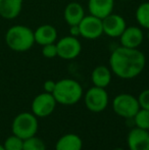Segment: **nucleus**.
I'll return each instance as SVG.
<instances>
[{
    "label": "nucleus",
    "instance_id": "1",
    "mask_svg": "<svg viewBox=\"0 0 149 150\" xmlns=\"http://www.w3.org/2000/svg\"><path fill=\"white\" fill-rule=\"evenodd\" d=\"M145 64V55L138 48L119 46L113 50L109 57L112 73L125 80L138 77L143 71Z\"/></svg>",
    "mask_w": 149,
    "mask_h": 150
},
{
    "label": "nucleus",
    "instance_id": "2",
    "mask_svg": "<svg viewBox=\"0 0 149 150\" xmlns=\"http://www.w3.org/2000/svg\"><path fill=\"white\" fill-rule=\"evenodd\" d=\"M5 43L12 51L26 52L35 44L34 31L24 25L12 26L5 33Z\"/></svg>",
    "mask_w": 149,
    "mask_h": 150
},
{
    "label": "nucleus",
    "instance_id": "3",
    "mask_svg": "<svg viewBox=\"0 0 149 150\" xmlns=\"http://www.w3.org/2000/svg\"><path fill=\"white\" fill-rule=\"evenodd\" d=\"M53 96L56 102L62 105H74L83 96L81 84L73 79H62L56 82Z\"/></svg>",
    "mask_w": 149,
    "mask_h": 150
},
{
    "label": "nucleus",
    "instance_id": "4",
    "mask_svg": "<svg viewBox=\"0 0 149 150\" xmlns=\"http://www.w3.org/2000/svg\"><path fill=\"white\" fill-rule=\"evenodd\" d=\"M12 134L23 140L33 137L38 131V120L34 113L22 112L14 117L11 125Z\"/></svg>",
    "mask_w": 149,
    "mask_h": 150
},
{
    "label": "nucleus",
    "instance_id": "5",
    "mask_svg": "<svg viewBox=\"0 0 149 150\" xmlns=\"http://www.w3.org/2000/svg\"><path fill=\"white\" fill-rule=\"evenodd\" d=\"M112 109L117 115L125 119H133L139 111L140 105L138 99L128 93H121L114 97Z\"/></svg>",
    "mask_w": 149,
    "mask_h": 150
},
{
    "label": "nucleus",
    "instance_id": "6",
    "mask_svg": "<svg viewBox=\"0 0 149 150\" xmlns=\"http://www.w3.org/2000/svg\"><path fill=\"white\" fill-rule=\"evenodd\" d=\"M86 107L92 112H101L107 107L108 95L105 88L94 87L90 88L85 94Z\"/></svg>",
    "mask_w": 149,
    "mask_h": 150
},
{
    "label": "nucleus",
    "instance_id": "7",
    "mask_svg": "<svg viewBox=\"0 0 149 150\" xmlns=\"http://www.w3.org/2000/svg\"><path fill=\"white\" fill-rule=\"evenodd\" d=\"M57 56L64 60H72L77 58L82 51V44L77 37L66 36L56 42Z\"/></svg>",
    "mask_w": 149,
    "mask_h": 150
},
{
    "label": "nucleus",
    "instance_id": "8",
    "mask_svg": "<svg viewBox=\"0 0 149 150\" xmlns=\"http://www.w3.org/2000/svg\"><path fill=\"white\" fill-rule=\"evenodd\" d=\"M56 100L53 94L43 92L37 95L32 102V113L37 117H45L54 111L56 106Z\"/></svg>",
    "mask_w": 149,
    "mask_h": 150
},
{
    "label": "nucleus",
    "instance_id": "9",
    "mask_svg": "<svg viewBox=\"0 0 149 150\" xmlns=\"http://www.w3.org/2000/svg\"><path fill=\"white\" fill-rule=\"evenodd\" d=\"M81 36L88 40H95L103 34L102 20L89 14L85 16L79 24Z\"/></svg>",
    "mask_w": 149,
    "mask_h": 150
},
{
    "label": "nucleus",
    "instance_id": "10",
    "mask_svg": "<svg viewBox=\"0 0 149 150\" xmlns=\"http://www.w3.org/2000/svg\"><path fill=\"white\" fill-rule=\"evenodd\" d=\"M103 34L110 38H119L125 29L127 28V23L125 18L119 14L110 13L102 20Z\"/></svg>",
    "mask_w": 149,
    "mask_h": 150
},
{
    "label": "nucleus",
    "instance_id": "11",
    "mask_svg": "<svg viewBox=\"0 0 149 150\" xmlns=\"http://www.w3.org/2000/svg\"><path fill=\"white\" fill-rule=\"evenodd\" d=\"M130 150H149V132L140 128H134L128 135Z\"/></svg>",
    "mask_w": 149,
    "mask_h": 150
},
{
    "label": "nucleus",
    "instance_id": "12",
    "mask_svg": "<svg viewBox=\"0 0 149 150\" xmlns=\"http://www.w3.org/2000/svg\"><path fill=\"white\" fill-rule=\"evenodd\" d=\"M121 46L128 48H138L144 40V34L139 27H127L119 36Z\"/></svg>",
    "mask_w": 149,
    "mask_h": 150
},
{
    "label": "nucleus",
    "instance_id": "13",
    "mask_svg": "<svg viewBox=\"0 0 149 150\" xmlns=\"http://www.w3.org/2000/svg\"><path fill=\"white\" fill-rule=\"evenodd\" d=\"M114 7V0H89L88 9L90 14L103 20L110 13H112Z\"/></svg>",
    "mask_w": 149,
    "mask_h": 150
},
{
    "label": "nucleus",
    "instance_id": "14",
    "mask_svg": "<svg viewBox=\"0 0 149 150\" xmlns=\"http://www.w3.org/2000/svg\"><path fill=\"white\" fill-rule=\"evenodd\" d=\"M35 43L38 45H47L55 43L57 40V31L51 25H42L34 31Z\"/></svg>",
    "mask_w": 149,
    "mask_h": 150
},
{
    "label": "nucleus",
    "instance_id": "15",
    "mask_svg": "<svg viewBox=\"0 0 149 150\" xmlns=\"http://www.w3.org/2000/svg\"><path fill=\"white\" fill-rule=\"evenodd\" d=\"M24 0H0V16L4 20H14L22 11Z\"/></svg>",
    "mask_w": 149,
    "mask_h": 150
},
{
    "label": "nucleus",
    "instance_id": "16",
    "mask_svg": "<svg viewBox=\"0 0 149 150\" xmlns=\"http://www.w3.org/2000/svg\"><path fill=\"white\" fill-rule=\"evenodd\" d=\"M84 16H85V10L83 6L78 2H71L64 8V18L68 26L79 25Z\"/></svg>",
    "mask_w": 149,
    "mask_h": 150
},
{
    "label": "nucleus",
    "instance_id": "17",
    "mask_svg": "<svg viewBox=\"0 0 149 150\" xmlns=\"http://www.w3.org/2000/svg\"><path fill=\"white\" fill-rule=\"evenodd\" d=\"M91 81L96 87L106 88L112 82V71L105 65H98L92 71Z\"/></svg>",
    "mask_w": 149,
    "mask_h": 150
},
{
    "label": "nucleus",
    "instance_id": "18",
    "mask_svg": "<svg viewBox=\"0 0 149 150\" xmlns=\"http://www.w3.org/2000/svg\"><path fill=\"white\" fill-rule=\"evenodd\" d=\"M83 141L77 134H66L55 144V150H82Z\"/></svg>",
    "mask_w": 149,
    "mask_h": 150
},
{
    "label": "nucleus",
    "instance_id": "19",
    "mask_svg": "<svg viewBox=\"0 0 149 150\" xmlns=\"http://www.w3.org/2000/svg\"><path fill=\"white\" fill-rule=\"evenodd\" d=\"M135 16L139 26L149 30V1L143 2L138 6L135 12Z\"/></svg>",
    "mask_w": 149,
    "mask_h": 150
},
{
    "label": "nucleus",
    "instance_id": "20",
    "mask_svg": "<svg viewBox=\"0 0 149 150\" xmlns=\"http://www.w3.org/2000/svg\"><path fill=\"white\" fill-rule=\"evenodd\" d=\"M133 119L137 128L149 131V110L140 108Z\"/></svg>",
    "mask_w": 149,
    "mask_h": 150
},
{
    "label": "nucleus",
    "instance_id": "21",
    "mask_svg": "<svg viewBox=\"0 0 149 150\" xmlns=\"http://www.w3.org/2000/svg\"><path fill=\"white\" fill-rule=\"evenodd\" d=\"M23 150H46V146L41 139L33 136L24 140Z\"/></svg>",
    "mask_w": 149,
    "mask_h": 150
},
{
    "label": "nucleus",
    "instance_id": "22",
    "mask_svg": "<svg viewBox=\"0 0 149 150\" xmlns=\"http://www.w3.org/2000/svg\"><path fill=\"white\" fill-rule=\"evenodd\" d=\"M24 146V140L20 137L12 134L9 136L3 143V147L5 150H23Z\"/></svg>",
    "mask_w": 149,
    "mask_h": 150
},
{
    "label": "nucleus",
    "instance_id": "23",
    "mask_svg": "<svg viewBox=\"0 0 149 150\" xmlns=\"http://www.w3.org/2000/svg\"><path fill=\"white\" fill-rule=\"evenodd\" d=\"M42 55L46 58H54L57 56V48L55 43L42 46Z\"/></svg>",
    "mask_w": 149,
    "mask_h": 150
},
{
    "label": "nucleus",
    "instance_id": "24",
    "mask_svg": "<svg viewBox=\"0 0 149 150\" xmlns=\"http://www.w3.org/2000/svg\"><path fill=\"white\" fill-rule=\"evenodd\" d=\"M137 99H138V102H139L140 108L149 110V89L142 91Z\"/></svg>",
    "mask_w": 149,
    "mask_h": 150
},
{
    "label": "nucleus",
    "instance_id": "25",
    "mask_svg": "<svg viewBox=\"0 0 149 150\" xmlns=\"http://www.w3.org/2000/svg\"><path fill=\"white\" fill-rule=\"evenodd\" d=\"M55 85H56V82L52 81V80H47V81L44 82V92H47V93H53L54 89H55Z\"/></svg>",
    "mask_w": 149,
    "mask_h": 150
},
{
    "label": "nucleus",
    "instance_id": "26",
    "mask_svg": "<svg viewBox=\"0 0 149 150\" xmlns=\"http://www.w3.org/2000/svg\"><path fill=\"white\" fill-rule=\"evenodd\" d=\"M70 35L73 36V37H77V38L79 37V36H81L79 25H76V26H70Z\"/></svg>",
    "mask_w": 149,
    "mask_h": 150
},
{
    "label": "nucleus",
    "instance_id": "27",
    "mask_svg": "<svg viewBox=\"0 0 149 150\" xmlns=\"http://www.w3.org/2000/svg\"><path fill=\"white\" fill-rule=\"evenodd\" d=\"M0 150H5V148L3 147V145H1V144H0Z\"/></svg>",
    "mask_w": 149,
    "mask_h": 150
},
{
    "label": "nucleus",
    "instance_id": "28",
    "mask_svg": "<svg viewBox=\"0 0 149 150\" xmlns=\"http://www.w3.org/2000/svg\"><path fill=\"white\" fill-rule=\"evenodd\" d=\"M147 38H148V40H149V30H148V34H147Z\"/></svg>",
    "mask_w": 149,
    "mask_h": 150
},
{
    "label": "nucleus",
    "instance_id": "29",
    "mask_svg": "<svg viewBox=\"0 0 149 150\" xmlns=\"http://www.w3.org/2000/svg\"><path fill=\"white\" fill-rule=\"evenodd\" d=\"M121 1H127V0H121Z\"/></svg>",
    "mask_w": 149,
    "mask_h": 150
}]
</instances>
